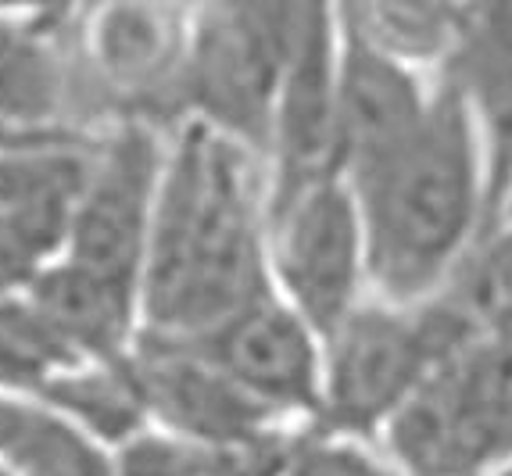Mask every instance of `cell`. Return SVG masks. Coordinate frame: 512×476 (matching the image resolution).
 I'll use <instances>...</instances> for the list:
<instances>
[{"label":"cell","mask_w":512,"mask_h":476,"mask_svg":"<svg viewBox=\"0 0 512 476\" xmlns=\"http://www.w3.org/2000/svg\"><path fill=\"white\" fill-rule=\"evenodd\" d=\"M11 140H15V136H11V133H8V122L0 119V151H4V147H8V144H11Z\"/></svg>","instance_id":"obj_22"},{"label":"cell","mask_w":512,"mask_h":476,"mask_svg":"<svg viewBox=\"0 0 512 476\" xmlns=\"http://www.w3.org/2000/svg\"><path fill=\"white\" fill-rule=\"evenodd\" d=\"M348 183L362 208L373 294L384 298H437L491 230L484 144L441 76L427 119Z\"/></svg>","instance_id":"obj_2"},{"label":"cell","mask_w":512,"mask_h":476,"mask_svg":"<svg viewBox=\"0 0 512 476\" xmlns=\"http://www.w3.org/2000/svg\"><path fill=\"white\" fill-rule=\"evenodd\" d=\"M40 391L58 412L79 419L104 441H129L151 412L129 358L108 362V369H83V373L61 369Z\"/></svg>","instance_id":"obj_16"},{"label":"cell","mask_w":512,"mask_h":476,"mask_svg":"<svg viewBox=\"0 0 512 476\" xmlns=\"http://www.w3.org/2000/svg\"><path fill=\"white\" fill-rule=\"evenodd\" d=\"M376 444L405 476H491L512 462V348L473 337L419 387Z\"/></svg>","instance_id":"obj_5"},{"label":"cell","mask_w":512,"mask_h":476,"mask_svg":"<svg viewBox=\"0 0 512 476\" xmlns=\"http://www.w3.org/2000/svg\"><path fill=\"white\" fill-rule=\"evenodd\" d=\"M280 476H405L376 441L305 426Z\"/></svg>","instance_id":"obj_19"},{"label":"cell","mask_w":512,"mask_h":476,"mask_svg":"<svg viewBox=\"0 0 512 476\" xmlns=\"http://www.w3.org/2000/svg\"><path fill=\"white\" fill-rule=\"evenodd\" d=\"M341 15L366 40L423 76L452 58L470 0H337Z\"/></svg>","instance_id":"obj_14"},{"label":"cell","mask_w":512,"mask_h":476,"mask_svg":"<svg viewBox=\"0 0 512 476\" xmlns=\"http://www.w3.org/2000/svg\"><path fill=\"white\" fill-rule=\"evenodd\" d=\"M47 22L0 15V119L51 122L72 101L76 76L54 51Z\"/></svg>","instance_id":"obj_15"},{"label":"cell","mask_w":512,"mask_h":476,"mask_svg":"<svg viewBox=\"0 0 512 476\" xmlns=\"http://www.w3.org/2000/svg\"><path fill=\"white\" fill-rule=\"evenodd\" d=\"M470 111L487 158L491 226L512 219V0H470L437 72Z\"/></svg>","instance_id":"obj_11"},{"label":"cell","mask_w":512,"mask_h":476,"mask_svg":"<svg viewBox=\"0 0 512 476\" xmlns=\"http://www.w3.org/2000/svg\"><path fill=\"white\" fill-rule=\"evenodd\" d=\"M129 366L137 373L147 408L190 441L237 448L298 426L251 398L233 376L222 373L205 351L187 340L144 333Z\"/></svg>","instance_id":"obj_10"},{"label":"cell","mask_w":512,"mask_h":476,"mask_svg":"<svg viewBox=\"0 0 512 476\" xmlns=\"http://www.w3.org/2000/svg\"><path fill=\"white\" fill-rule=\"evenodd\" d=\"M473 337V323L448 294L394 301L369 294L323 337L326 376L316 426L376 441L430 376Z\"/></svg>","instance_id":"obj_3"},{"label":"cell","mask_w":512,"mask_h":476,"mask_svg":"<svg viewBox=\"0 0 512 476\" xmlns=\"http://www.w3.org/2000/svg\"><path fill=\"white\" fill-rule=\"evenodd\" d=\"M323 4L330 0H205L183 68L187 119L237 136L269 162L283 72Z\"/></svg>","instance_id":"obj_4"},{"label":"cell","mask_w":512,"mask_h":476,"mask_svg":"<svg viewBox=\"0 0 512 476\" xmlns=\"http://www.w3.org/2000/svg\"><path fill=\"white\" fill-rule=\"evenodd\" d=\"M269 269L323 337L373 294L359 197L337 169L269 190Z\"/></svg>","instance_id":"obj_6"},{"label":"cell","mask_w":512,"mask_h":476,"mask_svg":"<svg viewBox=\"0 0 512 476\" xmlns=\"http://www.w3.org/2000/svg\"><path fill=\"white\" fill-rule=\"evenodd\" d=\"M273 290L269 162L237 136L187 119L165 162L147 244V333L201 340Z\"/></svg>","instance_id":"obj_1"},{"label":"cell","mask_w":512,"mask_h":476,"mask_svg":"<svg viewBox=\"0 0 512 476\" xmlns=\"http://www.w3.org/2000/svg\"><path fill=\"white\" fill-rule=\"evenodd\" d=\"M180 8L165 0H97L83 36V94L119 104L144 122L187 119L183 68L190 26Z\"/></svg>","instance_id":"obj_7"},{"label":"cell","mask_w":512,"mask_h":476,"mask_svg":"<svg viewBox=\"0 0 512 476\" xmlns=\"http://www.w3.org/2000/svg\"><path fill=\"white\" fill-rule=\"evenodd\" d=\"M72 362L76 348L33 301L0 294V387H43Z\"/></svg>","instance_id":"obj_18"},{"label":"cell","mask_w":512,"mask_h":476,"mask_svg":"<svg viewBox=\"0 0 512 476\" xmlns=\"http://www.w3.org/2000/svg\"><path fill=\"white\" fill-rule=\"evenodd\" d=\"M137 287L119 283L79 262L40 272L33 280V305L69 340L76 355H97L119 362L133 326Z\"/></svg>","instance_id":"obj_13"},{"label":"cell","mask_w":512,"mask_h":476,"mask_svg":"<svg viewBox=\"0 0 512 476\" xmlns=\"http://www.w3.org/2000/svg\"><path fill=\"white\" fill-rule=\"evenodd\" d=\"M480 337L512 348V219L495 222L441 290Z\"/></svg>","instance_id":"obj_17"},{"label":"cell","mask_w":512,"mask_h":476,"mask_svg":"<svg viewBox=\"0 0 512 476\" xmlns=\"http://www.w3.org/2000/svg\"><path fill=\"white\" fill-rule=\"evenodd\" d=\"M187 344H197L222 373L280 419L316 426L326 376L323 333L276 290Z\"/></svg>","instance_id":"obj_8"},{"label":"cell","mask_w":512,"mask_h":476,"mask_svg":"<svg viewBox=\"0 0 512 476\" xmlns=\"http://www.w3.org/2000/svg\"><path fill=\"white\" fill-rule=\"evenodd\" d=\"M97 151L65 133H22L0 151V219L40 262L72 237Z\"/></svg>","instance_id":"obj_12"},{"label":"cell","mask_w":512,"mask_h":476,"mask_svg":"<svg viewBox=\"0 0 512 476\" xmlns=\"http://www.w3.org/2000/svg\"><path fill=\"white\" fill-rule=\"evenodd\" d=\"M36 258L26 251V244L11 233V226L0 219V294H8L11 287L26 283L36 272Z\"/></svg>","instance_id":"obj_20"},{"label":"cell","mask_w":512,"mask_h":476,"mask_svg":"<svg viewBox=\"0 0 512 476\" xmlns=\"http://www.w3.org/2000/svg\"><path fill=\"white\" fill-rule=\"evenodd\" d=\"M165 162L169 158L162 154L154 122L144 119H129L97 151L94 179L69 237L72 262L137 287L140 265L147 262Z\"/></svg>","instance_id":"obj_9"},{"label":"cell","mask_w":512,"mask_h":476,"mask_svg":"<svg viewBox=\"0 0 512 476\" xmlns=\"http://www.w3.org/2000/svg\"><path fill=\"white\" fill-rule=\"evenodd\" d=\"M165 4H187V0H165Z\"/></svg>","instance_id":"obj_24"},{"label":"cell","mask_w":512,"mask_h":476,"mask_svg":"<svg viewBox=\"0 0 512 476\" xmlns=\"http://www.w3.org/2000/svg\"><path fill=\"white\" fill-rule=\"evenodd\" d=\"M76 0H0V15H15V11H33L40 22L54 26Z\"/></svg>","instance_id":"obj_21"},{"label":"cell","mask_w":512,"mask_h":476,"mask_svg":"<svg viewBox=\"0 0 512 476\" xmlns=\"http://www.w3.org/2000/svg\"><path fill=\"white\" fill-rule=\"evenodd\" d=\"M491 476H512V462H505V466H498Z\"/></svg>","instance_id":"obj_23"}]
</instances>
